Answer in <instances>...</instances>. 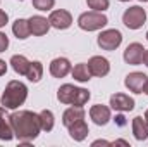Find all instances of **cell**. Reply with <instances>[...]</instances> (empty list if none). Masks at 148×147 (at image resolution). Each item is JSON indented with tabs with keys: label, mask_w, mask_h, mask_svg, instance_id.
Segmentation results:
<instances>
[{
	"label": "cell",
	"mask_w": 148,
	"mask_h": 147,
	"mask_svg": "<svg viewBox=\"0 0 148 147\" xmlns=\"http://www.w3.org/2000/svg\"><path fill=\"white\" fill-rule=\"evenodd\" d=\"M71 69H73V66H71L69 59H66V57H55L50 62V74L53 78H64L71 73Z\"/></svg>",
	"instance_id": "cell-12"
},
{
	"label": "cell",
	"mask_w": 148,
	"mask_h": 147,
	"mask_svg": "<svg viewBox=\"0 0 148 147\" xmlns=\"http://www.w3.org/2000/svg\"><path fill=\"white\" fill-rule=\"evenodd\" d=\"M97 43L103 50H115L122 43V33L119 30H103L97 38Z\"/></svg>",
	"instance_id": "cell-5"
},
{
	"label": "cell",
	"mask_w": 148,
	"mask_h": 147,
	"mask_svg": "<svg viewBox=\"0 0 148 147\" xmlns=\"http://www.w3.org/2000/svg\"><path fill=\"white\" fill-rule=\"evenodd\" d=\"M7 47H9V37H7L5 33H2V31H0V54H2V52H5V50H7Z\"/></svg>",
	"instance_id": "cell-27"
},
{
	"label": "cell",
	"mask_w": 148,
	"mask_h": 147,
	"mask_svg": "<svg viewBox=\"0 0 148 147\" xmlns=\"http://www.w3.org/2000/svg\"><path fill=\"white\" fill-rule=\"evenodd\" d=\"M7 23H9V16H7V12H5V10H2V9H0V28H3Z\"/></svg>",
	"instance_id": "cell-28"
},
{
	"label": "cell",
	"mask_w": 148,
	"mask_h": 147,
	"mask_svg": "<svg viewBox=\"0 0 148 147\" xmlns=\"http://www.w3.org/2000/svg\"><path fill=\"white\" fill-rule=\"evenodd\" d=\"M147 40H148V31H147Z\"/></svg>",
	"instance_id": "cell-39"
},
{
	"label": "cell",
	"mask_w": 148,
	"mask_h": 147,
	"mask_svg": "<svg viewBox=\"0 0 148 147\" xmlns=\"http://www.w3.org/2000/svg\"><path fill=\"white\" fill-rule=\"evenodd\" d=\"M90 97H91V94H90L86 88H77V87H76V92H74L71 106H79V107H83V106L90 101Z\"/></svg>",
	"instance_id": "cell-24"
},
{
	"label": "cell",
	"mask_w": 148,
	"mask_h": 147,
	"mask_svg": "<svg viewBox=\"0 0 148 147\" xmlns=\"http://www.w3.org/2000/svg\"><path fill=\"white\" fill-rule=\"evenodd\" d=\"M84 114H86V112H84L83 107H79V106H71V107H67V109L64 111V114H62V123H64V126H71L73 123L83 119Z\"/></svg>",
	"instance_id": "cell-15"
},
{
	"label": "cell",
	"mask_w": 148,
	"mask_h": 147,
	"mask_svg": "<svg viewBox=\"0 0 148 147\" xmlns=\"http://www.w3.org/2000/svg\"><path fill=\"white\" fill-rule=\"evenodd\" d=\"M145 119L148 121V109H147V112H145Z\"/></svg>",
	"instance_id": "cell-36"
},
{
	"label": "cell",
	"mask_w": 148,
	"mask_h": 147,
	"mask_svg": "<svg viewBox=\"0 0 148 147\" xmlns=\"http://www.w3.org/2000/svg\"><path fill=\"white\" fill-rule=\"evenodd\" d=\"M119 2H129V0H119Z\"/></svg>",
	"instance_id": "cell-37"
},
{
	"label": "cell",
	"mask_w": 148,
	"mask_h": 147,
	"mask_svg": "<svg viewBox=\"0 0 148 147\" xmlns=\"http://www.w3.org/2000/svg\"><path fill=\"white\" fill-rule=\"evenodd\" d=\"M145 21H147V12L140 5H133V7L126 9L122 14V23L129 30H140L145 24Z\"/></svg>",
	"instance_id": "cell-4"
},
{
	"label": "cell",
	"mask_w": 148,
	"mask_h": 147,
	"mask_svg": "<svg viewBox=\"0 0 148 147\" xmlns=\"http://www.w3.org/2000/svg\"><path fill=\"white\" fill-rule=\"evenodd\" d=\"M90 118L93 119L95 125L98 126H105L112 118V112L109 106H103V104H95L91 109H90Z\"/></svg>",
	"instance_id": "cell-10"
},
{
	"label": "cell",
	"mask_w": 148,
	"mask_h": 147,
	"mask_svg": "<svg viewBox=\"0 0 148 147\" xmlns=\"http://www.w3.org/2000/svg\"><path fill=\"white\" fill-rule=\"evenodd\" d=\"M9 121L12 125L16 139L23 144L33 142L41 132L40 118L36 112H31V111H16L9 116Z\"/></svg>",
	"instance_id": "cell-1"
},
{
	"label": "cell",
	"mask_w": 148,
	"mask_h": 147,
	"mask_svg": "<svg viewBox=\"0 0 148 147\" xmlns=\"http://www.w3.org/2000/svg\"><path fill=\"white\" fill-rule=\"evenodd\" d=\"M147 74L140 73V71H134V73H129L124 80V85L129 92H134V94H143V87H145V81H147Z\"/></svg>",
	"instance_id": "cell-11"
},
{
	"label": "cell",
	"mask_w": 148,
	"mask_h": 147,
	"mask_svg": "<svg viewBox=\"0 0 148 147\" xmlns=\"http://www.w3.org/2000/svg\"><path fill=\"white\" fill-rule=\"evenodd\" d=\"M91 146L95 147V146H112V142H107V140H95Z\"/></svg>",
	"instance_id": "cell-31"
},
{
	"label": "cell",
	"mask_w": 148,
	"mask_h": 147,
	"mask_svg": "<svg viewBox=\"0 0 148 147\" xmlns=\"http://www.w3.org/2000/svg\"><path fill=\"white\" fill-rule=\"evenodd\" d=\"M74 92H76V87L71 83H64L59 90H57V99L62 102V104H71L74 97Z\"/></svg>",
	"instance_id": "cell-21"
},
{
	"label": "cell",
	"mask_w": 148,
	"mask_h": 147,
	"mask_svg": "<svg viewBox=\"0 0 148 147\" xmlns=\"http://www.w3.org/2000/svg\"><path fill=\"white\" fill-rule=\"evenodd\" d=\"M16 135H14V130H12V125H10V121H9V118L5 119L3 116L0 118V140H5V142H9V140H12Z\"/></svg>",
	"instance_id": "cell-23"
},
{
	"label": "cell",
	"mask_w": 148,
	"mask_h": 147,
	"mask_svg": "<svg viewBox=\"0 0 148 147\" xmlns=\"http://www.w3.org/2000/svg\"><path fill=\"white\" fill-rule=\"evenodd\" d=\"M12 33L16 35L17 40H26V38L31 35L28 19H16L14 24H12Z\"/></svg>",
	"instance_id": "cell-17"
},
{
	"label": "cell",
	"mask_w": 148,
	"mask_h": 147,
	"mask_svg": "<svg viewBox=\"0 0 148 147\" xmlns=\"http://www.w3.org/2000/svg\"><path fill=\"white\" fill-rule=\"evenodd\" d=\"M28 97V87L23 83V81H17V80H12L7 83L5 87V92L0 95V102L5 109H19V106L24 104Z\"/></svg>",
	"instance_id": "cell-2"
},
{
	"label": "cell",
	"mask_w": 148,
	"mask_h": 147,
	"mask_svg": "<svg viewBox=\"0 0 148 147\" xmlns=\"http://www.w3.org/2000/svg\"><path fill=\"white\" fill-rule=\"evenodd\" d=\"M53 5H55V0H33V7L41 12L53 9Z\"/></svg>",
	"instance_id": "cell-26"
},
{
	"label": "cell",
	"mask_w": 148,
	"mask_h": 147,
	"mask_svg": "<svg viewBox=\"0 0 148 147\" xmlns=\"http://www.w3.org/2000/svg\"><path fill=\"white\" fill-rule=\"evenodd\" d=\"M5 73H7V64H5V61L0 59V76H3Z\"/></svg>",
	"instance_id": "cell-29"
},
{
	"label": "cell",
	"mask_w": 148,
	"mask_h": 147,
	"mask_svg": "<svg viewBox=\"0 0 148 147\" xmlns=\"http://www.w3.org/2000/svg\"><path fill=\"white\" fill-rule=\"evenodd\" d=\"M112 146H129L126 140H115V142H112Z\"/></svg>",
	"instance_id": "cell-32"
},
{
	"label": "cell",
	"mask_w": 148,
	"mask_h": 147,
	"mask_svg": "<svg viewBox=\"0 0 148 147\" xmlns=\"http://www.w3.org/2000/svg\"><path fill=\"white\" fill-rule=\"evenodd\" d=\"M88 68H90L91 76H98V78H103L110 73V62H109V59H105L102 55H93L88 61Z\"/></svg>",
	"instance_id": "cell-7"
},
{
	"label": "cell",
	"mask_w": 148,
	"mask_h": 147,
	"mask_svg": "<svg viewBox=\"0 0 148 147\" xmlns=\"http://www.w3.org/2000/svg\"><path fill=\"white\" fill-rule=\"evenodd\" d=\"M133 133L136 140H147L148 139V121L143 116L133 118Z\"/></svg>",
	"instance_id": "cell-16"
},
{
	"label": "cell",
	"mask_w": 148,
	"mask_h": 147,
	"mask_svg": "<svg viewBox=\"0 0 148 147\" xmlns=\"http://www.w3.org/2000/svg\"><path fill=\"white\" fill-rule=\"evenodd\" d=\"M38 118H40V126L43 132H52L53 130V125H55V116L53 112L48 109H43L41 112H38Z\"/></svg>",
	"instance_id": "cell-20"
},
{
	"label": "cell",
	"mask_w": 148,
	"mask_h": 147,
	"mask_svg": "<svg viewBox=\"0 0 148 147\" xmlns=\"http://www.w3.org/2000/svg\"><path fill=\"white\" fill-rule=\"evenodd\" d=\"M28 23H29V31L35 37H43L50 30V21L43 16H31L28 19Z\"/></svg>",
	"instance_id": "cell-13"
},
{
	"label": "cell",
	"mask_w": 148,
	"mask_h": 147,
	"mask_svg": "<svg viewBox=\"0 0 148 147\" xmlns=\"http://www.w3.org/2000/svg\"><path fill=\"white\" fill-rule=\"evenodd\" d=\"M143 92L148 95V78H147V81H145V87H143Z\"/></svg>",
	"instance_id": "cell-34"
},
{
	"label": "cell",
	"mask_w": 148,
	"mask_h": 147,
	"mask_svg": "<svg viewBox=\"0 0 148 147\" xmlns=\"http://www.w3.org/2000/svg\"><path fill=\"white\" fill-rule=\"evenodd\" d=\"M140 2H148V0H140Z\"/></svg>",
	"instance_id": "cell-38"
},
{
	"label": "cell",
	"mask_w": 148,
	"mask_h": 147,
	"mask_svg": "<svg viewBox=\"0 0 148 147\" xmlns=\"http://www.w3.org/2000/svg\"><path fill=\"white\" fill-rule=\"evenodd\" d=\"M29 62L31 61H28L24 55H17L16 54V55L10 57V66H12V69L19 74V76H26L28 68H29Z\"/></svg>",
	"instance_id": "cell-18"
},
{
	"label": "cell",
	"mask_w": 148,
	"mask_h": 147,
	"mask_svg": "<svg viewBox=\"0 0 148 147\" xmlns=\"http://www.w3.org/2000/svg\"><path fill=\"white\" fill-rule=\"evenodd\" d=\"M143 54H145V47L138 42L134 43H129L124 50V61L127 64H133V66H138L143 62Z\"/></svg>",
	"instance_id": "cell-9"
},
{
	"label": "cell",
	"mask_w": 148,
	"mask_h": 147,
	"mask_svg": "<svg viewBox=\"0 0 148 147\" xmlns=\"http://www.w3.org/2000/svg\"><path fill=\"white\" fill-rule=\"evenodd\" d=\"M109 106L117 112H129L134 109V99L126 94H114V95H110Z\"/></svg>",
	"instance_id": "cell-8"
},
{
	"label": "cell",
	"mask_w": 148,
	"mask_h": 147,
	"mask_svg": "<svg viewBox=\"0 0 148 147\" xmlns=\"http://www.w3.org/2000/svg\"><path fill=\"white\" fill-rule=\"evenodd\" d=\"M3 112H5V107H3V106H2V107H0V118H2V116H3Z\"/></svg>",
	"instance_id": "cell-35"
},
{
	"label": "cell",
	"mask_w": 148,
	"mask_h": 147,
	"mask_svg": "<svg viewBox=\"0 0 148 147\" xmlns=\"http://www.w3.org/2000/svg\"><path fill=\"white\" fill-rule=\"evenodd\" d=\"M50 26L55 28V30H67L71 24H73V16L69 10L66 9H59V10H52L50 12Z\"/></svg>",
	"instance_id": "cell-6"
},
{
	"label": "cell",
	"mask_w": 148,
	"mask_h": 147,
	"mask_svg": "<svg viewBox=\"0 0 148 147\" xmlns=\"http://www.w3.org/2000/svg\"><path fill=\"white\" fill-rule=\"evenodd\" d=\"M86 3H88V7H90L91 10H97V12H103V10H107L109 5H110L109 0H86Z\"/></svg>",
	"instance_id": "cell-25"
},
{
	"label": "cell",
	"mask_w": 148,
	"mask_h": 147,
	"mask_svg": "<svg viewBox=\"0 0 148 147\" xmlns=\"http://www.w3.org/2000/svg\"><path fill=\"white\" fill-rule=\"evenodd\" d=\"M143 64L148 68V50L145 49V54H143Z\"/></svg>",
	"instance_id": "cell-33"
},
{
	"label": "cell",
	"mask_w": 148,
	"mask_h": 147,
	"mask_svg": "<svg viewBox=\"0 0 148 147\" xmlns=\"http://www.w3.org/2000/svg\"><path fill=\"white\" fill-rule=\"evenodd\" d=\"M67 130H69L71 139L76 140V142H83V140L88 137V133H90V130H88V125H86L84 118H83V119H79V121H76V123H73L71 126H67Z\"/></svg>",
	"instance_id": "cell-14"
},
{
	"label": "cell",
	"mask_w": 148,
	"mask_h": 147,
	"mask_svg": "<svg viewBox=\"0 0 148 147\" xmlns=\"http://www.w3.org/2000/svg\"><path fill=\"white\" fill-rule=\"evenodd\" d=\"M124 119H126V118H124L122 114L115 116V121H117V125H119V126H124V125H126V121H124Z\"/></svg>",
	"instance_id": "cell-30"
},
{
	"label": "cell",
	"mask_w": 148,
	"mask_h": 147,
	"mask_svg": "<svg viewBox=\"0 0 148 147\" xmlns=\"http://www.w3.org/2000/svg\"><path fill=\"white\" fill-rule=\"evenodd\" d=\"M71 74H73V78L76 81H81V83H86V81L91 80V73H90V68H88L86 62L76 64L73 69H71Z\"/></svg>",
	"instance_id": "cell-19"
},
{
	"label": "cell",
	"mask_w": 148,
	"mask_h": 147,
	"mask_svg": "<svg viewBox=\"0 0 148 147\" xmlns=\"http://www.w3.org/2000/svg\"><path fill=\"white\" fill-rule=\"evenodd\" d=\"M26 78H28L31 83H38V81L43 78V64H41L40 61H33V62H29V68H28Z\"/></svg>",
	"instance_id": "cell-22"
},
{
	"label": "cell",
	"mask_w": 148,
	"mask_h": 147,
	"mask_svg": "<svg viewBox=\"0 0 148 147\" xmlns=\"http://www.w3.org/2000/svg\"><path fill=\"white\" fill-rule=\"evenodd\" d=\"M109 23L107 16L103 12H97V10H90V12H83L77 17V26L83 31H98L102 28H105Z\"/></svg>",
	"instance_id": "cell-3"
}]
</instances>
